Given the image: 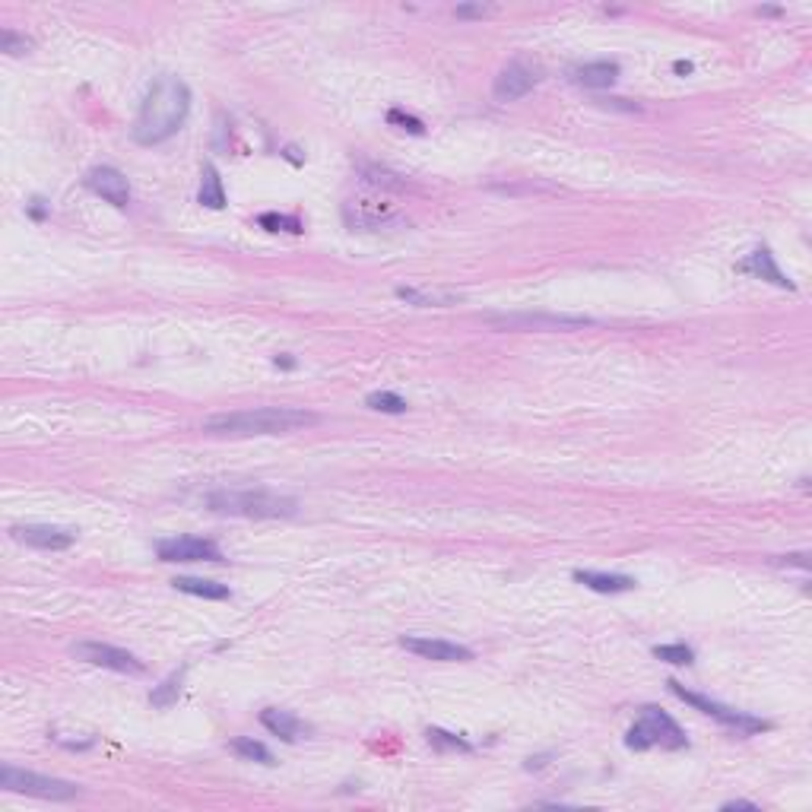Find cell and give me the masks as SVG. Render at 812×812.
<instances>
[{"label": "cell", "instance_id": "1", "mask_svg": "<svg viewBox=\"0 0 812 812\" xmlns=\"http://www.w3.org/2000/svg\"><path fill=\"white\" fill-rule=\"evenodd\" d=\"M191 111V89L178 77H159L146 89L131 137L140 146H159L182 131Z\"/></svg>", "mask_w": 812, "mask_h": 812}, {"label": "cell", "instance_id": "2", "mask_svg": "<svg viewBox=\"0 0 812 812\" xmlns=\"http://www.w3.org/2000/svg\"><path fill=\"white\" fill-rule=\"evenodd\" d=\"M318 422V416L296 406H257V410H241V413H219L203 422V432L210 435H229V438H248V435H286L298 432Z\"/></svg>", "mask_w": 812, "mask_h": 812}, {"label": "cell", "instance_id": "3", "mask_svg": "<svg viewBox=\"0 0 812 812\" xmlns=\"http://www.w3.org/2000/svg\"><path fill=\"white\" fill-rule=\"evenodd\" d=\"M207 505L219 515H239V517H292L296 515V499L267 492V489H223V492L207 495Z\"/></svg>", "mask_w": 812, "mask_h": 812}, {"label": "cell", "instance_id": "4", "mask_svg": "<svg viewBox=\"0 0 812 812\" xmlns=\"http://www.w3.org/2000/svg\"><path fill=\"white\" fill-rule=\"evenodd\" d=\"M625 746L629 749H682L689 746V740H686V733H682V727L676 724L670 714H663L660 708H654V704H647V708H641L638 720L631 724V730L625 733Z\"/></svg>", "mask_w": 812, "mask_h": 812}, {"label": "cell", "instance_id": "5", "mask_svg": "<svg viewBox=\"0 0 812 812\" xmlns=\"http://www.w3.org/2000/svg\"><path fill=\"white\" fill-rule=\"evenodd\" d=\"M0 787L10 793H26V797L38 800H73L80 793V787L61 777L36 775V771H22L16 765H4L0 768Z\"/></svg>", "mask_w": 812, "mask_h": 812}, {"label": "cell", "instance_id": "6", "mask_svg": "<svg viewBox=\"0 0 812 812\" xmlns=\"http://www.w3.org/2000/svg\"><path fill=\"white\" fill-rule=\"evenodd\" d=\"M670 692H673L676 698H682V702H689L692 708H698L702 714H708V718L720 720V724L733 727V730H740V733H759V730H768L771 727L768 720H759V718H752V714H743V710H733V708H727V704H718L704 695H695V692H686L676 679H670Z\"/></svg>", "mask_w": 812, "mask_h": 812}, {"label": "cell", "instance_id": "7", "mask_svg": "<svg viewBox=\"0 0 812 812\" xmlns=\"http://www.w3.org/2000/svg\"><path fill=\"white\" fill-rule=\"evenodd\" d=\"M540 80H543L540 64H533L530 58H515V61H508V64L501 67L499 77H495L492 95H495V102H517L537 86Z\"/></svg>", "mask_w": 812, "mask_h": 812}, {"label": "cell", "instance_id": "8", "mask_svg": "<svg viewBox=\"0 0 812 812\" xmlns=\"http://www.w3.org/2000/svg\"><path fill=\"white\" fill-rule=\"evenodd\" d=\"M70 654L77 660H83V663L115 670V673H134V676H140L146 670L143 660L134 657L131 651H121V647L102 645V641H80V645L70 647Z\"/></svg>", "mask_w": 812, "mask_h": 812}, {"label": "cell", "instance_id": "9", "mask_svg": "<svg viewBox=\"0 0 812 812\" xmlns=\"http://www.w3.org/2000/svg\"><path fill=\"white\" fill-rule=\"evenodd\" d=\"M486 321L501 330H572V327L594 324V318H578V314H489Z\"/></svg>", "mask_w": 812, "mask_h": 812}, {"label": "cell", "instance_id": "10", "mask_svg": "<svg viewBox=\"0 0 812 812\" xmlns=\"http://www.w3.org/2000/svg\"><path fill=\"white\" fill-rule=\"evenodd\" d=\"M162 562H223V552L213 540L203 537H172L156 543Z\"/></svg>", "mask_w": 812, "mask_h": 812}, {"label": "cell", "instance_id": "11", "mask_svg": "<svg viewBox=\"0 0 812 812\" xmlns=\"http://www.w3.org/2000/svg\"><path fill=\"white\" fill-rule=\"evenodd\" d=\"M400 647H406V651L422 660H438V663H464V660H473L470 647L454 645V641L444 638H428V635H403Z\"/></svg>", "mask_w": 812, "mask_h": 812}, {"label": "cell", "instance_id": "12", "mask_svg": "<svg viewBox=\"0 0 812 812\" xmlns=\"http://www.w3.org/2000/svg\"><path fill=\"white\" fill-rule=\"evenodd\" d=\"M86 188L93 191V194H99L105 203H111V207H127V203H131V184H127V178L111 166H95L93 172L86 175Z\"/></svg>", "mask_w": 812, "mask_h": 812}, {"label": "cell", "instance_id": "13", "mask_svg": "<svg viewBox=\"0 0 812 812\" xmlns=\"http://www.w3.org/2000/svg\"><path fill=\"white\" fill-rule=\"evenodd\" d=\"M13 537L26 546H36V549H67V546H73L77 533L48 527V524H29V527H13Z\"/></svg>", "mask_w": 812, "mask_h": 812}, {"label": "cell", "instance_id": "14", "mask_svg": "<svg viewBox=\"0 0 812 812\" xmlns=\"http://www.w3.org/2000/svg\"><path fill=\"white\" fill-rule=\"evenodd\" d=\"M568 80L578 83L584 89H606L619 80V64L616 61H588L568 70Z\"/></svg>", "mask_w": 812, "mask_h": 812}, {"label": "cell", "instance_id": "15", "mask_svg": "<svg viewBox=\"0 0 812 812\" xmlns=\"http://www.w3.org/2000/svg\"><path fill=\"white\" fill-rule=\"evenodd\" d=\"M736 270H743V273H752V276H759V280H768V283H775V286H781V289H793V283L787 280V276L777 270V264H775V254L768 251V248H755L752 254H749L746 261H740L736 264Z\"/></svg>", "mask_w": 812, "mask_h": 812}, {"label": "cell", "instance_id": "16", "mask_svg": "<svg viewBox=\"0 0 812 812\" xmlns=\"http://www.w3.org/2000/svg\"><path fill=\"white\" fill-rule=\"evenodd\" d=\"M574 581L597 594H625L635 588V578L629 574H603V572H574Z\"/></svg>", "mask_w": 812, "mask_h": 812}, {"label": "cell", "instance_id": "17", "mask_svg": "<svg viewBox=\"0 0 812 812\" xmlns=\"http://www.w3.org/2000/svg\"><path fill=\"white\" fill-rule=\"evenodd\" d=\"M261 724L267 727L273 736H280V740H286V743L298 740V733H302V720L292 718L289 710H280V708L261 710Z\"/></svg>", "mask_w": 812, "mask_h": 812}, {"label": "cell", "instance_id": "18", "mask_svg": "<svg viewBox=\"0 0 812 812\" xmlns=\"http://www.w3.org/2000/svg\"><path fill=\"white\" fill-rule=\"evenodd\" d=\"M197 200L203 203V207H210V210H223L225 207V191H223V178H219L216 166H203L200 172V194H197Z\"/></svg>", "mask_w": 812, "mask_h": 812}, {"label": "cell", "instance_id": "19", "mask_svg": "<svg viewBox=\"0 0 812 812\" xmlns=\"http://www.w3.org/2000/svg\"><path fill=\"white\" fill-rule=\"evenodd\" d=\"M175 588L182 594L191 597H203V600H229L232 590L225 584H216V581H207V578H175Z\"/></svg>", "mask_w": 812, "mask_h": 812}, {"label": "cell", "instance_id": "20", "mask_svg": "<svg viewBox=\"0 0 812 812\" xmlns=\"http://www.w3.org/2000/svg\"><path fill=\"white\" fill-rule=\"evenodd\" d=\"M397 298H403V302L410 304H419V308H444V304L457 302L454 292H422V289H406V286H400L397 289Z\"/></svg>", "mask_w": 812, "mask_h": 812}, {"label": "cell", "instance_id": "21", "mask_svg": "<svg viewBox=\"0 0 812 812\" xmlns=\"http://www.w3.org/2000/svg\"><path fill=\"white\" fill-rule=\"evenodd\" d=\"M182 679H184V673H172L168 679H162L159 686L150 692V702L156 704V708H172V704L178 702V692H182Z\"/></svg>", "mask_w": 812, "mask_h": 812}, {"label": "cell", "instance_id": "22", "mask_svg": "<svg viewBox=\"0 0 812 812\" xmlns=\"http://www.w3.org/2000/svg\"><path fill=\"white\" fill-rule=\"evenodd\" d=\"M426 736H428V743L438 749V752H470V743L460 740L457 733H448V730H438V727H432Z\"/></svg>", "mask_w": 812, "mask_h": 812}, {"label": "cell", "instance_id": "23", "mask_svg": "<svg viewBox=\"0 0 812 812\" xmlns=\"http://www.w3.org/2000/svg\"><path fill=\"white\" fill-rule=\"evenodd\" d=\"M365 403L371 406V410H381V413H406V400L400 397V394L394 391H375L365 397Z\"/></svg>", "mask_w": 812, "mask_h": 812}, {"label": "cell", "instance_id": "24", "mask_svg": "<svg viewBox=\"0 0 812 812\" xmlns=\"http://www.w3.org/2000/svg\"><path fill=\"white\" fill-rule=\"evenodd\" d=\"M232 749L235 752L241 755V759H248V761H261V765H273V755H270V749L264 746V743H257V740H235L232 743Z\"/></svg>", "mask_w": 812, "mask_h": 812}, {"label": "cell", "instance_id": "25", "mask_svg": "<svg viewBox=\"0 0 812 812\" xmlns=\"http://www.w3.org/2000/svg\"><path fill=\"white\" fill-rule=\"evenodd\" d=\"M654 657L667 660V663H676V667H686V663L695 660V654H692V647H686V645H657L654 647Z\"/></svg>", "mask_w": 812, "mask_h": 812}, {"label": "cell", "instance_id": "26", "mask_svg": "<svg viewBox=\"0 0 812 812\" xmlns=\"http://www.w3.org/2000/svg\"><path fill=\"white\" fill-rule=\"evenodd\" d=\"M257 223L270 232H302V223L296 216H280V213H264Z\"/></svg>", "mask_w": 812, "mask_h": 812}, {"label": "cell", "instance_id": "27", "mask_svg": "<svg viewBox=\"0 0 812 812\" xmlns=\"http://www.w3.org/2000/svg\"><path fill=\"white\" fill-rule=\"evenodd\" d=\"M32 42L26 36H16V32L4 29L0 32V51H7V54H22V51H29Z\"/></svg>", "mask_w": 812, "mask_h": 812}, {"label": "cell", "instance_id": "28", "mask_svg": "<svg viewBox=\"0 0 812 812\" xmlns=\"http://www.w3.org/2000/svg\"><path fill=\"white\" fill-rule=\"evenodd\" d=\"M387 121L391 124H397L400 131H410V134H422L426 127H422V121L419 118H413V115H403L400 109H391L387 111Z\"/></svg>", "mask_w": 812, "mask_h": 812}, {"label": "cell", "instance_id": "29", "mask_svg": "<svg viewBox=\"0 0 812 812\" xmlns=\"http://www.w3.org/2000/svg\"><path fill=\"white\" fill-rule=\"evenodd\" d=\"M492 7H457V16H486Z\"/></svg>", "mask_w": 812, "mask_h": 812}, {"label": "cell", "instance_id": "30", "mask_svg": "<svg viewBox=\"0 0 812 812\" xmlns=\"http://www.w3.org/2000/svg\"><path fill=\"white\" fill-rule=\"evenodd\" d=\"M724 809H759V806L749 803V800H730V803H724Z\"/></svg>", "mask_w": 812, "mask_h": 812}, {"label": "cell", "instance_id": "31", "mask_svg": "<svg viewBox=\"0 0 812 812\" xmlns=\"http://www.w3.org/2000/svg\"><path fill=\"white\" fill-rule=\"evenodd\" d=\"M29 213H32V216H36V219H42V216H45V207H42V200H32V210H29Z\"/></svg>", "mask_w": 812, "mask_h": 812}, {"label": "cell", "instance_id": "32", "mask_svg": "<svg viewBox=\"0 0 812 812\" xmlns=\"http://www.w3.org/2000/svg\"><path fill=\"white\" fill-rule=\"evenodd\" d=\"M676 73H692V64L689 61H676Z\"/></svg>", "mask_w": 812, "mask_h": 812}]
</instances>
